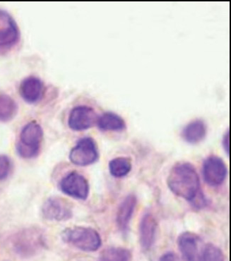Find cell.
<instances>
[{"mask_svg": "<svg viewBox=\"0 0 231 261\" xmlns=\"http://www.w3.org/2000/svg\"><path fill=\"white\" fill-rule=\"evenodd\" d=\"M62 239L66 243L86 252H94L102 244L101 236L97 231L90 227L69 228L62 233Z\"/></svg>", "mask_w": 231, "mask_h": 261, "instance_id": "cell-3", "label": "cell"}, {"mask_svg": "<svg viewBox=\"0 0 231 261\" xmlns=\"http://www.w3.org/2000/svg\"><path fill=\"white\" fill-rule=\"evenodd\" d=\"M98 115L93 108L87 106L75 107L70 112L68 125L72 130L81 132L91 128L96 124Z\"/></svg>", "mask_w": 231, "mask_h": 261, "instance_id": "cell-8", "label": "cell"}, {"mask_svg": "<svg viewBox=\"0 0 231 261\" xmlns=\"http://www.w3.org/2000/svg\"><path fill=\"white\" fill-rule=\"evenodd\" d=\"M228 174V168L221 158L211 155L203 164V176L204 181L211 187L222 185Z\"/></svg>", "mask_w": 231, "mask_h": 261, "instance_id": "cell-7", "label": "cell"}, {"mask_svg": "<svg viewBox=\"0 0 231 261\" xmlns=\"http://www.w3.org/2000/svg\"><path fill=\"white\" fill-rule=\"evenodd\" d=\"M18 105L16 101L7 94H0V122H8L16 117Z\"/></svg>", "mask_w": 231, "mask_h": 261, "instance_id": "cell-16", "label": "cell"}, {"mask_svg": "<svg viewBox=\"0 0 231 261\" xmlns=\"http://www.w3.org/2000/svg\"><path fill=\"white\" fill-rule=\"evenodd\" d=\"M44 218L51 221H64L71 218L72 210L63 198L51 197L46 200L42 206Z\"/></svg>", "mask_w": 231, "mask_h": 261, "instance_id": "cell-10", "label": "cell"}, {"mask_svg": "<svg viewBox=\"0 0 231 261\" xmlns=\"http://www.w3.org/2000/svg\"><path fill=\"white\" fill-rule=\"evenodd\" d=\"M60 188L64 194L79 200H86L89 194L87 179L77 172L64 176L60 182Z\"/></svg>", "mask_w": 231, "mask_h": 261, "instance_id": "cell-6", "label": "cell"}, {"mask_svg": "<svg viewBox=\"0 0 231 261\" xmlns=\"http://www.w3.org/2000/svg\"><path fill=\"white\" fill-rule=\"evenodd\" d=\"M168 187L173 194L192 203H198L200 181L197 170L188 163H178L172 168L168 176Z\"/></svg>", "mask_w": 231, "mask_h": 261, "instance_id": "cell-1", "label": "cell"}, {"mask_svg": "<svg viewBox=\"0 0 231 261\" xmlns=\"http://www.w3.org/2000/svg\"><path fill=\"white\" fill-rule=\"evenodd\" d=\"M97 144L92 138L85 137L79 140L70 153V161L77 166L85 167L94 164L99 160Z\"/></svg>", "mask_w": 231, "mask_h": 261, "instance_id": "cell-4", "label": "cell"}, {"mask_svg": "<svg viewBox=\"0 0 231 261\" xmlns=\"http://www.w3.org/2000/svg\"><path fill=\"white\" fill-rule=\"evenodd\" d=\"M199 261H225L221 250L214 244L205 245Z\"/></svg>", "mask_w": 231, "mask_h": 261, "instance_id": "cell-19", "label": "cell"}, {"mask_svg": "<svg viewBox=\"0 0 231 261\" xmlns=\"http://www.w3.org/2000/svg\"><path fill=\"white\" fill-rule=\"evenodd\" d=\"M43 141V130L36 121L27 123L22 128L16 143V152L24 159L38 157Z\"/></svg>", "mask_w": 231, "mask_h": 261, "instance_id": "cell-2", "label": "cell"}, {"mask_svg": "<svg viewBox=\"0 0 231 261\" xmlns=\"http://www.w3.org/2000/svg\"><path fill=\"white\" fill-rule=\"evenodd\" d=\"M132 257V253L128 249L110 247L101 253L99 261H131Z\"/></svg>", "mask_w": 231, "mask_h": 261, "instance_id": "cell-18", "label": "cell"}, {"mask_svg": "<svg viewBox=\"0 0 231 261\" xmlns=\"http://www.w3.org/2000/svg\"><path fill=\"white\" fill-rule=\"evenodd\" d=\"M157 222L152 215L146 214L142 219L140 225V240L144 250L151 249L156 240Z\"/></svg>", "mask_w": 231, "mask_h": 261, "instance_id": "cell-12", "label": "cell"}, {"mask_svg": "<svg viewBox=\"0 0 231 261\" xmlns=\"http://www.w3.org/2000/svg\"><path fill=\"white\" fill-rule=\"evenodd\" d=\"M132 162L126 157L114 158L109 163V170L112 176L122 178L127 176L132 170Z\"/></svg>", "mask_w": 231, "mask_h": 261, "instance_id": "cell-17", "label": "cell"}, {"mask_svg": "<svg viewBox=\"0 0 231 261\" xmlns=\"http://www.w3.org/2000/svg\"><path fill=\"white\" fill-rule=\"evenodd\" d=\"M21 33L17 23L8 12L0 9V49H10L17 45Z\"/></svg>", "mask_w": 231, "mask_h": 261, "instance_id": "cell-5", "label": "cell"}, {"mask_svg": "<svg viewBox=\"0 0 231 261\" xmlns=\"http://www.w3.org/2000/svg\"><path fill=\"white\" fill-rule=\"evenodd\" d=\"M159 261H183L174 253H167L162 255Z\"/></svg>", "mask_w": 231, "mask_h": 261, "instance_id": "cell-21", "label": "cell"}, {"mask_svg": "<svg viewBox=\"0 0 231 261\" xmlns=\"http://www.w3.org/2000/svg\"><path fill=\"white\" fill-rule=\"evenodd\" d=\"M98 128L103 132H121L126 128V123L117 114L110 113H103L98 117Z\"/></svg>", "mask_w": 231, "mask_h": 261, "instance_id": "cell-15", "label": "cell"}, {"mask_svg": "<svg viewBox=\"0 0 231 261\" xmlns=\"http://www.w3.org/2000/svg\"><path fill=\"white\" fill-rule=\"evenodd\" d=\"M206 125L202 120L197 119L189 123L182 132V139L190 144H197L206 138Z\"/></svg>", "mask_w": 231, "mask_h": 261, "instance_id": "cell-14", "label": "cell"}, {"mask_svg": "<svg viewBox=\"0 0 231 261\" xmlns=\"http://www.w3.org/2000/svg\"><path fill=\"white\" fill-rule=\"evenodd\" d=\"M223 148H224L225 151H226L227 154L229 155V150H230V148H229V134L228 132H227L225 134L224 139L223 140Z\"/></svg>", "mask_w": 231, "mask_h": 261, "instance_id": "cell-22", "label": "cell"}, {"mask_svg": "<svg viewBox=\"0 0 231 261\" xmlns=\"http://www.w3.org/2000/svg\"><path fill=\"white\" fill-rule=\"evenodd\" d=\"M177 244L186 261H199L204 246L198 235L190 231L182 233L177 239Z\"/></svg>", "mask_w": 231, "mask_h": 261, "instance_id": "cell-9", "label": "cell"}, {"mask_svg": "<svg viewBox=\"0 0 231 261\" xmlns=\"http://www.w3.org/2000/svg\"><path fill=\"white\" fill-rule=\"evenodd\" d=\"M13 169L11 158L5 155H0V181L5 180L10 176Z\"/></svg>", "mask_w": 231, "mask_h": 261, "instance_id": "cell-20", "label": "cell"}, {"mask_svg": "<svg viewBox=\"0 0 231 261\" xmlns=\"http://www.w3.org/2000/svg\"><path fill=\"white\" fill-rule=\"evenodd\" d=\"M137 199L134 195H129L120 204L118 208L116 222L118 227L123 232H127L129 223L132 220L134 210H135Z\"/></svg>", "mask_w": 231, "mask_h": 261, "instance_id": "cell-13", "label": "cell"}, {"mask_svg": "<svg viewBox=\"0 0 231 261\" xmlns=\"http://www.w3.org/2000/svg\"><path fill=\"white\" fill-rule=\"evenodd\" d=\"M45 93V86L41 79L30 76L20 84L19 93L21 98L29 104H36L41 101Z\"/></svg>", "mask_w": 231, "mask_h": 261, "instance_id": "cell-11", "label": "cell"}]
</instances>
